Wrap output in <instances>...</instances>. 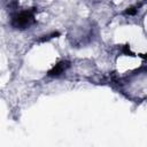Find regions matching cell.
<instances>
[{
	"label": "cell",
	"mask_w": 147,
	"mask_h": 147,
	"mask_svg": "<svg viewBox=\"0 0 147 147\" xmlns=\"http://www.w3.org/2000/svg\"><path fill=\"white\" fill-rule=\"evenodd\" d=\"M33 22V15L30 11H22L13 18V25L17 29H25Z\"/></svg>",
	"instance_id": "6da1fadb"
}]
</instances>
